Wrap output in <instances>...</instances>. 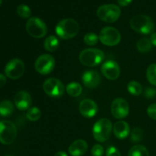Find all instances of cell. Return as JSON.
<instances>
[{"mask_svg": "<svg viewBox=\"0 0 156 156\" xmlns=\"http://www.w3.org/2000/svg\"><path fill=\"white\" fill-rule=\"evenodd\" d=\"M54 156H68V155L65 152H63V151H60V152H56Z\"/></svg>", "mask_w": 156, "mask_h": 156, "instance_id": "obj_37", "label": "cell"}, {"mask_svg": "<svg viewBox=\"0 0 156 156\" xmlns=\"http://www.w3.org/2000/svg\"><path fill=\"white\" fill-rule=\"evenodd\" d=\"M26 117L30 121L34 122L39 120L41 117V111L38 108L34 107V108H29L26 114Z\"/></svg>", "mask_w": 156, "mask_h": 156, "instance_id": "obj_25", "label": "cell"}, {"mask_svg": "<svg viewBox=\"0 0 156 156\" xmlns=\"http://www.w3.org/2000/svg\"><path fill=\"white\" fill-rule=\"evenodd\" d=\"M27 33L34 38H42L47 33V27L45 23L39 18H30L26 23Z\"/></svg>", "mask_w": 156, "mask_h": 156, "instance_id": "obj_7", "label": "cell"}, {"mask_svg": "<svg viewBox=\"0 0 156 156\" xmlns=\"http://www.w3.org/2000/svg\"><path fill=\"white\" fill-rule=\"evenodd\" d=\"M82 82L87 88H96L101 83V76L94 70L86 71L82 75Z\"/></svg>", "mask_w": 156, "mask_h": 156, "instance_id": "obj_16", "label": "cell"}, {"mask_svg": "<svg viewBox=\"0 0 156 156\" xmlns=\"http://www.w3.org/2000/svg\"><path fill=\"white\" fill-rule=\"evenodd\" d=\"M105 53L102 50L95 48H88L82 50L79 55V61L82 65L88 67L96 66L103 62Z\"/></svg>", "mask_w": 156, "mask_h": 156, "instance_id": "obj_2", "label": "cell"}, {"mask_svg": "<svg viewBox=\"0 0 156 156\" xmlns=\"http://www.w3.org/2000/svg\"><path fill=\"white\" fill-rule=\"evenodd\" d=\"M79 111L83 117L91 118L98 112V105L91 99H85L79 105Z\"/></svg>", "mask_w": 156, "mask_h": 156, "instance_id": "obj_14", "label": "cell"}, {"mask_svg": "<svg viewBox=\"0 0 156 156\" xmlns=\"http://www.w3.org/2000/svg\"><path fill=\"white\" fill-rule=\"evenodd\" d=\"M114 134L119 140H124L129 136L130 129L129 126L125 121H117L113 127Z\"/></svg>", "mask_w": 156, "mask_h": 156, "instance_id": "obj_18", "label": "cell"}, {"mask_svg": "<svg viewBox=\"0 0 156 156\" xmlns=\"http://www.w3.org/2000/svg\"><path fill=\"white\" fill-rule=\"evenodd\" d=\"M133 0H117V2H118L119 5L121 6H126L128 5L129 4H130L131 2H132Z\"/></svg>", "mask_w": 156, "mask_h": 156, "instance_id": "obj_34", "label": "cell"}, {"mask_svg": "<svg viewBox=\"0 0 156 156\" xmlns=\"http://www.w3.org/2000/svg\"><path fill=\"white\" fill-rule=\"evenodd\" d=\"M106 156H121V154L118 149L114 147V146H111L107 149Z\"/></svg>", "mask_w": 156, "mask_h": 156, "instance_id": "obj_32", "label": "cell"}, {"mask_svg": "<svg viewBox=\"0 0 156 156\" xmlns=\"http://www.w3.org/2000/svg\"><path fill=\"white\" fill-rule=\"evenodd\" d=\"M44 48L46 50L49 52H54L58 49L59 46V40L57 37L53 35H50L48 37L46 38L45 41H44Z\"/></svg>", "mask_w": 156, "mask_h": 156, "instance_id": "obj_19", "label": "cell"}, {"mask_svg": "<svg viewBox=\"0 0 156 156\" xmlns=\"http://www.w3.org/2000/svg\"><path fill=\"white\" fill-rule=\"evenodd\" d=\"M101 73L109 80H116L120 74V69L118 64L113 60H108L101 66Z\"/></svg>", "mask_w": 156, "mask_h": 156, "instance_id": "obj_13", "label": "cell"}, {"mask_svg": "<svg viewBox=\"0 0 156 156\" xmlns=\"http://www.w3.org/2000/svg\"><path fill=\"white\" fill-rule=\"evenodd\" d=\"M15 105L18 109L21 111L29 109L31 105V96L25 91H20L16 93L14 98Z\"/></svg>", "mask_w": 156, "mask_h": 156, "instance_id": "obj_15", "label": "cell"}, {"mask_svg": "<svg viewBox=\"0 0 156 156\" xmlns=\"http://www.w3.org/2000/svg\"><path fill=\"white\" fill-rule=\"evenodd\" d=\"M55 59L51 55L42 54L37 59L34 68L41 75H48L54 69Z\"/></svg>", "mask_w": 156, "mask_h": 156, "instance_id": "obj_11", "label": "cell"}, {"mask_svg": "<svg viewBox=\"0 0 156 156\" xmlns=\"http://www.w3.org/2000/svg\"><path fill=\"white\" fill-rule=\"evenodd\" d=\"M128 156H149L148 149L143 145H136L129 149Z\"/></svg>", "mask_w": 156, "mask_h": 156, "instance_id": "obj_22", "label": "cell"}, {"mask_svg": "<svg viewBox=\"0 0 156 156\" xmlns=\"http://www.w3.org/2000/svg\"><path fill=\"white\" fill-rule=\"evenodd\" d=\"M6 83V77L2 74H0V88L4 86Z\"/></svg>", "mask_w": 156, "mask_h": 156, "instance_id": "obj_35", "label": "cell"}, {"mask_svg": "<svg viewBox=\"0 0 156 156\" xmlns=\"http://www.w3.org/2000/svg\"><path fill=\"white\" fill-rule=\"evenodd\" d=\"M121 15L120 7L114 4L103 5L97 10V15L101 21L108 23L115 22Z\"/></svg>", "mask_w": 156, "mask_h": 156, "instance_id": "obj_5", "label": "cell"}, {"mask_svg": "<svg viewBox=\"0 0 156 156\" xmlns=\"http://www.w3.org/2000/svg\"><path fill=\"white\" fill-rule=\"evenodd\" d=\"M111 114L115 118L123 119L128 116L129 111V105L125 99L116 98L111 104Z\"/></svg>", "mask_w": 156, "mask_h": 156, "instance_id": "obj_12", "label": "cell"}, {"mask_svg": "<svg viewBox=\"0 0 156 156\" xmlns=\"http://www.w3.org/2000/svg\"><path fill=\"white\" fill-rule=\"evenodd\" d=\"M88 150V144L83 140H77L69 147V152L72 156H82Z\"/></svg>", "mask_w": 156, "mask_h": 156, "instance_id": "obj_17", "label": "cell"}, {"mask_svg": "<svg viewBox=\"0 0 156 156\" xmlns=\"http://www.w3.org/2000/svg\"><path fill=\"white\" fill-rule=\"evenodd\" d=\"M14 105L10 101L4 100L0 102V115L9 117L13 113Z\"/></svg>", "mask_w": 156, "mask_h": 156, "instance_id": "obj_20", "label": "cell"}, {"mask_svg": "<svg viewBox=\"0 0 156 156\" xmlns=\"http://www.w3.org/2000/svg\"><path fill=\"white\" fill-rule=\"evenodd\" d=\"M112 129L113 126L111 120L107 118L100 119L93 126V136L94 140L99 143H104L111 136Z\"/></svg>", "mask_w": 156, "mask_h": 156, "instance_id": "obj_4", "label": "cell"}, {"mask_svg": "<svg viewBox=\"0 0 156 156\" xmlns=\"http://www.w3.org/2000/svg\"><path fill=\"white\" fill-rule=\"evenodd\" d=\"M17 136V127L15 123L9 120L0 121V143L10 145Z\"/></svg>", "mask_w": 156, "mask_h": 156, "instance_id": "obj_6", "label": "cell"}, {"mask_svg": "<svg viewBox=\"0 0 156 156\" xmlns=\"http://www.w3.org/2000/svg\"><path fill=\"white\" fill-rule=\"evenodd\" d=\"M43 88L46 94L52 98H59L63 95L65 86L59 79L50 78L47 79L43 85Z\"/></svg>", "mask_w": 156, "mask_h": 156, "instance_id": "obj_9", "label": "cell"}, {"mask_svg": "<svg viewBox=\"0 0 156 156\" xmlns=\"http://www.w3.org/2000/svg\"><path fill=\"white\" fill-rule=\"evenodd\" d=\"M17 13L21 18H28L31 15L30 9L26 5H20L17 8Z\"/></svg>", "mask_w": 156, "mask_h": 156, "instance_id": "obj_27", "label": "cell"}, {"mask_svg": "<svg viewBox=\"0 0 156 156\" xmlns=\"http://www.w3.org/2000/svg\"><path fill=\"white\" fill-rule=\"evenodd\" d=\"M79 25L76 20L66 18L59 21L56 27V33L60 38L64 40L72 39L78 34Z\"/></svg>", "mask_w": 156, "mask_h": 156, "instance_id": "obj_1", "label": "cell"}, {"mask_svg": "<svg viewBox=\"0 0 156 156\" xmlns=\"http://www.w3.org/2000/svg\"><path fill=\"white\" fill-rule=\"evenodd\" d=\"M143 130L140 127H136L131 132V141L134 143H138L143 140Z\"/></svg>", "mask_w": 156, "mask_h": 156, "instance_id": "obj_29", "label": "cell"}, {"mask_svg": "<svg viewBox=\"0 0 156 156\" xmlns=\"http://www.w3.org/2000/svg\"><path fill=\"white\" fill-rule=\"evenodd\" d=\"M66 92L71 97H78L82 92V87L77 82H71L66 86Z\"/></svg>", "mask_w": 156, "mask_h": 156, "instance_id": "obj_21", "label": "cell"}, {"mask_svg": "<svg viewBox=\"0 0 156 156\" xmlns=\"http://www.w3.org/2000/svg\"><path fill=\"white\" fill-rule=\"evenodd\" d=\"M104 154V148L100 144H96L91 149L92 156H102Z\"/></svg>", "mask_w": 156, "mask_h": 156, "instance_id": "obj_30", "label": "cell"}, {"mask_svg": "<svg viewBox=\"0 0 156 156\" xmlns=\"http://www.w3.org/2000/svg\"><path fill=\"white\" fill-rule=\"evenodd\" d=\"M129 24L133 30L143 34L152 33L155 29V24L152 18L146 15H137L133 17Z\"/></svg>", "mask_w": 156, "mask_h": 156, "instance_id": "obj_3", "label": "cell"}, {"mask_svg": "<svg viewBox=\"0 0 156 156\" xmlns=\"http://www.w3.org/2000/svg\"><path fill=\"white\" fill-rule=\"evenodd\" d=\"M5 156H12V155H5Z\"/></svg>", "mask_w": 156, "mask_h": 156, "instance_id": "obj_39", "label": "cell"}, {"mask_svg": "<svg viewBox=\"0 0 156 156\" xmlns=\"http://www.w3.org/2000/svg\"><path fill=\"white\" fill-rule=\"evenodd\" d=\"M24 73V63L21 59L15 58L12 59L6 64L5 73L8 78L11 79H18Z\"/></svg>", "mask_w": 156, "mask_h": 156, "instance_id": "obj_10", "label": "cell"}, {"mask_svg": "<svg viewBox=\"0 0 156 156\" xmlns=\"http://www.w3.org/2000/svg\"><path fill=\"white\" fill-rule=\"evenodd\" d=\"M99 37L94 33L90 32V33L86 34L84 37V42L88 46H94L97 44L98 41Z\"/></svg>", "mask_w": 156, "mask_h": 156, "instance_id": "obj_28", "label": "cell"}, {"mask_svg": "<svg viewBox=\"0 0 156 156\" xmlns=\"http://www.w3.org/2000/svg\"><path fill=\"white\" fill-rule=\"evenodd\" d=\"M99 41L103 44L109 47H114L120 42L121 35L119 30L113 27H105L99 34Z\"/></svg>", "mask_w": 156, "mask_h": 156, "instance_id": "obj_8", "label": "cell"}, {"mask_svg": "<svg viewBox=\"0 0 156 156\" xmlns=\"http://www.w3.org/2000/svg\"><path fill=\"white\" fill-rule=\"evenodd\" d=\"M127 90L131 94L137 96L140 95L143 92V87H142L141 84L139 83L138 82L132 81V82H129V84H128Z\"/></svg>", "mask_w": 156, "mask_h": 156, "instance_id": "obj_24", "label": "cell"}, {"mask_svg": "<svg viewBox=\"0 0 156 156\" xmlns=\"http://www.w3.org/2000/svg\"><path fill=\"white\" fill-rule=\"evenodd\" d=\"M150 41L153 46L156 47V33H152L150 37Z\"/></svg>", "mask_w": 156, "mask_h": 156, "instance_id": "obj_36", "label": "cell"}, {"mask_svg": "<svg viewBox=\"0 0 156 156\" xmlns=\"http://www.w3.org/2000/svg\"><path fill=\"white\" fill-rule=\"evenodd\" d=\"M2 0H0V5L2 4Z\"/></svg>", "mask_w": 156, "mask_h": 156, "instance_id": "obj_38", "label": "cell"}, {"mask_svg": "<svg viewBox=\"0 0 156 156\" xmlns=\"http://www.w3.org/2000/svg\"><path fill=\"white\" fill-rule=\"evenodd\" d=\"M146 77L149 83L156 86V64H151L146 71Z\"/></svg>", "mask_w": 156, "mask_h": 156, "instance_id": "obj_26", "label": "cell"}, {"mask_svg": "<svg viewBox=\"0 0 156 156\" xmlns=\"http://www.w3.org/2000/svg\"><path fill=\"white\" fill-rule=\"evenodd\" d=\"M144 95L147 98H154L156 96V89L154 88H147L145 90Z\"/></svg>", "mask_w": 156, "mask_h": 156, "instance_id": "obj_33", "label": "cell"}, {"mask_svg": "<svg viewBox=\"0 0 156 156\" xmlns=\"http://www.w3.org/2000/svg\"><path fill=\"white\" fill-rule=\"evenodd\" d=\"M147 114L150 118L156 120V104H152L148 108Z\"/></svg>", "mask_w": 156, "mask_h": 156, "instance_id": "obj_31", "label": "cell"}, {"mask_svg": "<svg viewBox=\"0 0 156 156\" xmlns=\"http://www.w3.org/2000/svg\"><path fill=\"white\" fill-rule=\"evenodd\" d=\"M137 50L140 52V53H148L150 51L152 48V44L151 43L150 40L148 38H142L140 41L137 42L136 44Z\"/></svg>", "mask_w": 156, "mask_h": 156, "instance_id": "obj_23", "label": "cell"}]
</instances>
